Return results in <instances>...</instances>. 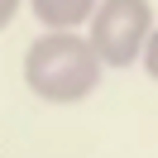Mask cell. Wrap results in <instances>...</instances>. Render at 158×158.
<instances>
[{
  "instance_id": "cell-1",
  "label": "cell",
  "mask_w": 158,
  "mask_h": 158,
  "mask_svg": "<svg viewBox=\"0 0 158 158\" xmlns=\"http://www.w3.org/2000/svg\"><path fill=\"white\" fill-rule=\"evenodd\" d=\"M24 86L48 106H77L106 77L96 43L86 39V29H43L24 53Z\"/></svg>"
},
{
  "instance_id": "cell-3",
  "label": "cell",
  "mask_w": 158,
  "mask_h": 158,
  "mask_svg": "<svg viewBox=\"0 0 158 158\" xmlns=\"http://www.w3.org/2000/svg\"><path fill=\"white\" fill-rule=\"evenodd\" d=\"M101 0H29V15L43 29H86Z\"/></svg>"
},
{
  "instance_id": "cell-5",
  "label": "cell",
  "mask_w": 158,
  "mask_h": 158,
  "mask_svg": "<svg viewBox=\"0 0 158 158\" xmlns=\"http://www.w3.org/2000/svg\"><path fill=\"white\" fill-rule=\"evenodd\" d=\"M19 10H24V0H0V34L19 19Z\"/></svg>"
},
{
  "instance_id": "cell-2",
  "label": "cell",
  "mask_w": 158,
  "mask_h": 158,
  "mask_svg": "<svg viewBox=\"0 0 158 158\" xmlns=\"http://www.w3.org/2000/svg\"><path fill=\"white\" fill-rule=\"evenodd\" d=\"M153 34V5L148 0H101L86 24V39L96 43L101 62L110 72L134 67L144 58V43Z\"/></svg>"
},
{
  "instance_id": "cell-4",
  "label": "cell",
  "mask_w": 158,
  "mask_h": 158,
  "mask_svg": "<svg viewBox=\"0 0 158 158\" xmlns=\"http://www.w3.org/2000/svg\"><path fill=\"white\" fill-rule=\"evenodd\" d=\"M139 62H144V72L158 81V24H153V34H148V43H144V58H139Z\"/></svg>"
}]
</instances>
